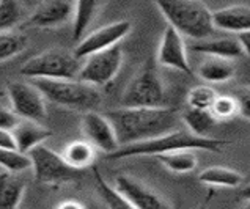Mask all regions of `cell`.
I'll use <instances>...</instances> for the list:
<instances>
[{"mask_svg":"<svg viewBox=\"0 0 250 209\" xmlns=\"http://www.w3.org/2000/svg\"><path fill=\"white\" fill-rule=\"evenodd\" d=\"M115 129L120 146L145 142L173 131L178 113L171 107H120L105 115Z\"/></svg>","mask_w":250,"mask_h":209,"instance_id":"obj_1","label":"cell"},{"mask_svg":"<svg viewBox=\"0 0 250 209\" xmlns=\"http://www.w3.org/2000/svg\"><path fill=\"white\" fill-rule=\"evenodd\" d=\"M228 142L211 137H198L189 131H170L154 139L132 143L127 146H120L117 151L107 154V159L118 161L134 156H158L171 153L178 149H203V151H220Z\"/></svg>","mask_w":250,"mask_h":209,"instance_id":"obj_2","label":"cell"},{"mask_svg":"<svg viewBox=\"0 0 250 209\" xmlns=\"http://www.w3.org/2000/svg\"><path fill=\"white\" fill-rule=\"evenodd\" d=\"M167 24L192 40L209 38L216 32L212 24V11L202 0H154Z\"/></svg>","mask_w":250,"mask_h":209,"instance_id":"obj_3","label":"cell"},{"mask_svg":"<svg viewBox=\"0 0 250 209\" xmlns=\"http://www.w3.org/2000/svg\"><path fill=\"white\" fill-rule=\"evenodd\" d=\"M32 84L41 91L46 101L55 105L65 107L77 112H91L101 105V93L96 86L79 79H63V81H49V79H33Z\"/></svg>","mask_w":250,"mask_h":209,"instance_id":"obj_4","label":"cell"},{"mask_svg":"<svg viewBox=\"0 0 250 209\" xmlns=\"http://www.w3.org/2000/svg\"><path fill=\"white\" fill-rule=\"evenodd\" d=\"M167 91L156 63L149 59L140 66L121 96V107H164Z\"/></svg>","mask_w":250,"mask_h":209,"instance_id":"obj_5","label":"cell"},{"mask_svg":"<svg viewBox=\"0 0 250 209\" xmlns=\"http://www.w3.org/2000/svg\"><path fill=\"white\" fill-rule=\"evenodd\" d=\"M81 62L73 52L66 49L54 47L42 50L38 55L27 60L21 74L28 79H49V81H63V79H77Z\"/></svg>","mask_w":250,"mask_h":209,"instance_id":"obj_6","label":"cell"},{"mask_svg":"<svg viewBox=\"0 0 250 209\" xmlns=\"http://www.w3.org/2000/svg\"><path fill=\"white\" fill-rule=\"evenodd\" d=\"M32 162V170L35 179L41 184L60 186L66 183L79 181L82 178V170L69 167L63 156L55 153L46 145H40L28 153Z\"/></svg>","mask_w":250,"mask_h":209,"instance_id":"obj_7","label":"cell"},{"mask_svg":"<svg viewBox=\"0 0 250 209\" xmlns=\"http://www.w3.org/2000/svg\"><path fill=\"white\" fill-rule=\"evenodd\" d=\"M123 59V49H121L120 44L88 55L85 62L81 64L77 79L96 86V88L98 86L109 85L120 73Z\"/></svg>","mask_w":250,"mask_h":209,"instance_id":"obj_8","label":"cell"},{"mask_svg":"<svg viewBox=\"0 0 250 209\" xmlns=\"http://www.w3.org/2000/svg\"><path fill=\"white\" fill-rule=\"evenodd\" d=\"M6 93L13 112L21 120H32L41 123L46 118V99L33 84L10 82L6 85Z\"/></svg>","mask_w":250,"mask_h":209,"instance_id":"obj_9","label":"cell"},{"mask_svg":"<svg viewBox=\"0 0 250 209\" xmlns=\"http://www.w3.org/2000/svg\"><path fill=\"white\" fill-rule=\"evenodd\" d=\"M132 28V24L129 21H117V22L107 24L104 27H99L96 30L88 33L77 42L73 54L76 59H87L88 55H93L96 52H101L112 46H117L129 35Z\"/></svg>","mask_w":250,"mask_h":209,"instance_id":"obj_10","label":"cell"},{"mask_svg":"<svg viewBox=\"0 0 250 209\" xmlns=\"http://www.w3.org/2000/svg\"><path fill=\"white\" fill-rule=\"evenodd\" d=\"M81 127L91 145L96 149L104 151L105 154H110L120 148L115 129L105 115L98 113L96 110L85 112L81 121Z\"/></svg>","mask_w":250,"mask_h":209,"instance_id":"obj_11","label":"cell"},{"mask_svg":"<svg viewBox=\"0 0 250 209\" xmlns=\"http://www.w3.org/2000/svg\"><path fill=\"white\" fill-rule=\"evenodd\" d=\"M115 187L135 209H173L162 195L132 176L118 175L115 178Z\"/></svg>","mask_w":250,"mask_h":209,"instance_id":"obj_12","label":"cell"},{"mask_svg":"<svg viewBox=\"0 0 250 209\" xmlns=\"http://www.w3.org/2000/svg\"><path fill=\"white\" fill-rule=\"evenodd\" d=\"M156 62H158L161 66L181 71L184 74L192 73L183 35H180L170 25L162 33L158 54H156Z\"/></svg>","mask_w":250,"mask_h":209,"instance_id":"obj_13","label":"cell"},{"mask_svg":"<svg viewBox=\"0 0 250 209\" xmlns=\"http://www.w3.org/2000/svg\"><path fill=\"white\" fill-rule=\"evenodd\" d=\"M73 14L74 5H71L68 0H47L30 16L28 25L38 28L59 27L73 19Z\"/></svg>","mask_w":250,"mask_h":209,"instance_id":"obj_14","label":"cell"},{"mask_svg":"<svg viewBox=\"0 0 250 209\" xmlns=\"http://www.w3.org/2000/svg\"><path fill=\"white\" fill-rule=\"evenodd\" d=\"M11 132L16 142V149L22 154H28L33 148L44 145V142L52 137V131L32 120H21Z\"/></svg>","mask_w":250,"mask_h":209,"instance_id":"obj_15","label":"cell"},{"mask_svg":"<svg viewBox=\"0 0 250 209\" xmlns=\"http://www.w3.org/2000/svg\"><path fill=\"white\" fill-rule=\"evenodd\" d=\"M214 28L230 33H242L250 30V6L231 5L212 13Z\"/></svg>","mask_w":250,"mask_h":209,"instance_id":"obj_16","label":"cell"},{"mask_svg":"<svg viewBox=\"0 0 250 209\" xmlns=\"http://www.w3.org/2000/svg\"><path fill=\"white\" fill-rule=\"evenodd\" d=\"M192 52L206 57H222V59H238L244 55L236 37H220V38H205L190 46Z\"/></svg>","mask_w":250,"mask_h":209,"instance_id":"obj_17","label":"cell"},{"mask_svg":"<svg viewBox=\"0 0 250 209\" xmlns=\"http://www.w3.org/2000/svg\"><path fill=\"white\" fill-rule=\"evenodd\" d=\"M236 66L233 60L222 57H206L198 64V76L209 84H222L234 77Z\"/></svg>","mask_w":250,"mask_h":209,"instance_id":"obj_18","label":"cell"},{"mask_svg":"<svg viewBox=\"0 0 250 209\" xmlns=\"http://www.w3.org/2000/svg\"><path fill=\"white\" fill-rule=\"evenodd\" d=\"M25 193V183L14 173H0V209H18Z\"/></svg>","mask_w":250,"mask_h":209,"instance_id":"obj_19","label":"cell"},{"mask_svg":"<svg viewBox=\"0 0 250 209\" xmlns=\"http://www.w3.org/2000/svg\"><path fill=\"white\" fill-rule=\"evenodd\" d=\"M62 156L69 167L76 170H83L91 167L93 162H95L96 148L88 140H74L65 146Z\"/></svg>","mask_w":250,"mask_h":209,"instance_id":"obj_20","label":"cell"},{"mask_svg":"<svg viewBox=\"0 0 250 209\" xmlns=\"http://www.w3.org/2000/svg\"><path fill=\"white\" fill-rule=\"evenodd\" d=\"M104 0H76L73 14V38L79 41L95 19Z\"/></svg>","mask_w":250,"mask_h":209,"instance_id":"obj_21","label":"cell"},{"mask_svg":"<svg viewBox=\"0 0 250 209\" xmlns=\"http://www.w3.org/2000/svg\"><path fill=\"white\" fill-rule=\"evenodd\" d=\"M183 123L188 127V131L198 137H208V134L217 125V120L214 118L211 110L194 109V107H186L181 113Z\"/></svg>","mask_w":250,"mask_h":209,"instance_id":"obj_22","label":"cell"},{"mask_svg":"<svg viewBox=\"0 0 250 209\" xmlns=\"http://www.w3.org/2000/svg\"><path fill=\"white\" fill-rule=\"evenodd\" d=\"M200 183L211 187H238L244 181L239 171L227 167H209L198 175Z\"/></svg>","mask_w":250,"mask_h":209,"instance_id":"obj_23","label":"cell"},{"mask_svg":"<svg viewBox=\"0 0 250 209\" xmlns=\"http://www.w3.org/2000/svg\"><path fill=\"white\" fill-rule=\"evenodd\" d=\"M91 168H93V175H95L96 189L107 208L109 209H135L131 201L127 200L115 186H110L105 181L96 167H91Z\"/></svg>","mask_w":250,"mask_h":209,"instance_id":"obj_24","label":"cell"},{"mask_svg":"<svg viewBox=\"0 0 250 209\" xmlns=\"http://www.w3.org/2000/svg\"><path fill=\"white\" fill-rule=\"evenodd\" d=\"M158 161L173 173H189L198 164L197 156L194 154V149H178L166 154H158Z\"/></svg>","mask_w":250,"mask_h":209,"instance_id":"obj_25","label":"cell"},{"mask_svg":"<svg viewBox=\"0 0 250 209\" xmlns=\"http://www.w3.org/2000/svg\"><path fill=\"white\" fill-rule=\"evenodd\" d=\"M27 47V37L18 32H0V62L19 55Z\"/></svg>","mask_w":250,"mask_h":209,"instance_id":"obj_26","label":"cell"},{"mask_svg":"<svg viewBox=\"0 0 250 209\" xmlns=\"http://www.w3.org/2000/svg\"><path fill=\"white\" fill-rule=\"evenodd\" d=\"M24 16L19 0H0V32H8L16 27Z\"/></svg>","mask_w":250,"mask_h":209,"instance_id":"obj_27","label":"cell"},{"mask_svg":"<svg viewBox=\"0 0 250 209\" xmlns=\"http://www.w3.org/2000/svg\"><path fill=\"white\" fill-rule=\"evenodd\" d=\"M0 167L5 171L10 173H21L27 168L32 167L30 157L28 154L19 153L18 149H8V148H0Z\"/></svg>","mask_w":250,"mask_h":209,"instance_id":"obj_28","label":"cell"},{"mask_svg":"<svg viewBox=\"0 0 250 209\" xmlns=\"http://www.w3.org/2000/svg\"><path fill=\"white\" fill-rule=\"evenodd\" d=\"M216 98L217 93L214 88H211L208 85H197L188 93V107L209 110Z\"/></svg>","mask_w":250,"mask_h":209,"instance_id":"obj_29","label":"cell"},{"mask_svg":"<svg viewBox=\"0 0 250 209\" xmlns=\"http://www.w3.org/2000/svg\"><path fill=\"white\" fill-rule=\"evenodd\" d=\"M209 110L217 121L231 120L239 113L236 99H234V96H228V95H217Z\"/></svg>","mask_w":250,"mask_h":209,"instance_id":"obj_30","label":"cell"},{"mask_svg":"<svg viewBox=\"0 0 250 209\" xmlns=\"http://www.w3.org/2000/svg\"><path fill=\"white\" fill-rule=\"evenodd\" d=\"M234 99L238 103L239 115L250 120V86H241V88H238Z\"/></svg>","mask_w":250,"mask_h":209,"instance_id":"obj_31","label":"cell"},{"mask_svg":"<svg viewBox=\"0 0 250 209\" xmlns=\"http://www.w3.org/2000/svg\"><path fill=\"white\" fill-rule=\"evenodd\" d=\"M21 121V118L13 109L0 105V129H6V131H13V127Z\"/></svg>","mask_w":250,"mask_h":209,"instance_id":"obj_32","label":"cell"},{"mask_svg":"<svg viewBox=\"0 0 250 209\" xmlns=\"http://www.w3.org/2000/svg\"><path fill=\"white\" fill-rule=\"evenodd\" d=\"M0 148H8V149H16V142L11 131L6 129H0Z\"/></svg>","mask_w":250,"mask_h":209,"instance_id":"obj_33","label":"cell"},{"mask_svg":"<svg viewBox=\"0 0 250 209\" xmlns=\"http://www.w3.org/2000/svg\"><path fill=\"white\" fill-rule=\"evenodd\" d=\"M236 38H238V42H239V46L242 49V54L250 57V30L238 33Z\"/></svg>","mask_w":250,"mask_h":209,"instance_id":"obj_34","label":"cell"},{"mask_svg":"<svg viewBox=\"0 0 250 209\" xmlns=\"http://www.w3.org/2000/svg\"><path fill=\"white\" fill-rule=\"evenodd\" d=\"M57 209H85V206L79 203V201L66 200V201H62V203L57 206Z\"/></svg>","mask_w":250,"mask_h":209,"instance_id":"obj_35","label":"cell"},{"mask_svg":"<svg viewBox=\"0 0 250 209\" xmlns=\"http://www.w3.org/2000/svg\"><path fill=\"white\" fill-rule=\"evenodd\" d=\"M212 195H214V190L211 189V190L208 192V197H206V200L203 201L202 205H200V208H198V209H208V205H209V201H211Z\"/></svg>","mask_w":250,"mask_h":209,"instance_id":"obj_36","label":"cell"},{"mask_svg":"<svg viewBox=\"0 0 250 209\" xmlns=\"http://www.w3.org/2000/svg\"><path fill=\"white\" fill-rule=\"evenodd\" d=\"M239 198H242V200H250V184L247 187H244V189L239 192Z\"/></svg>","mask_w":250,"mask_h":209,"instance_id":"obj_37","label":"cell"},{"mask_svg":"<svg viewBox=\"0 0 250 209\" xmlns=\"http://www.w3.org/2000/svg\"><path fill=\"white\" fill-rule=\"evenodd\" d=\"M238 209H250V200H244V203H242Z\"/></svg>","mask_w":250,"mask_h":209,"instance_id":"obj_38","label":"cell"}]
</instances>
